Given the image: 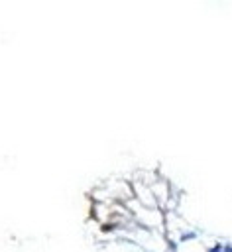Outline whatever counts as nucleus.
Listing matches in <instances>:
<instances>
[{"mask_svg": "<svg viewBox=\"0 0 232 252\" xmlns=\"http://www.w3.org/2000/svg\"><path fill=\"white\" fill-rule=\"evenodd\" d=\"M218 250H220V248H218V246H214V248H212L210 252H218Z\"/></svg>", "mask_w": 232, "mask_h": 252, "instance_id": "nucleus-2", "label": "nucleus"}, {"mask_svg": "<svg viewBox=\"0 0 232 252\" xmlns=\"http://www.w3.org/2000/svg\"><path fill=\"white\" fill-rule=\"evenodd\" d=\"M222 252H232V246H224V250Z\"/></svg>", "mask_w": 232, "mask_h": 252, "instance_id": "nucleus-1", "label": "nucleus"}]
</instances>
